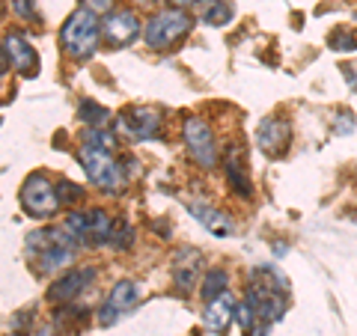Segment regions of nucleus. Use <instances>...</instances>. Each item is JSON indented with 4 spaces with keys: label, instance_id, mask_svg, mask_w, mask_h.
Returning a JSON list of instances; mask_svg holds the SVG:
<instances>
[{
    "label": "nucleus",
    "instance_id": "1",
    "mask_svg": "<svg viewBox=\"0 0 357 336\" xmlns=\"http://www.w3.org/2000/svg\"><path fill=\"white\" fill-rule=\"evenodd\" d=\"M286 277L277 268H256L250 274V289H248V304L262 321H277L286 312Z\"/></svg>",
    "mask_w": 357,
    "mask_h": 336
},
{
    "label": "nucleus",
    "instance_id": "2",
    "mask_svg": "<svg viewBox=\"0 0 357 336\" xmlns=\"http://www.w3.org/2000/svg\"><path fill=\"white\" fill-rule=\"evenodd\" d=\"M63 48L72 54V57H89L96 48H98V21L96 13L89 9H77V13L69 15V21L63 24Z\"/></svg>",
    "mask_w": 357,
    "mask_h": 336
},
{
    "label": "nucleus",
    "instance_id": "3",
    "mask_svg": "<svg viewBox=\"0 0 357 336\" xmlns=\"http://www.w3.org/2000/svg\"><path fill=\"white\" fill-rule=\"evenodd\" d=\"M188 30H191L188 13H182V9H167V13H158L146 24V42H149V48L164 51V48H170V45H176Z\"/></svg>",
    "mask_w": 357,
    "mask_h": 336
},
{
    "label": "nucleus",
    "instance_id": "4",
    "mask_svg": "<svg viewBox=\"0 0 357 336\" xmlns=\"http://www.w3.org/2000/svg\"><path fill=\"white\" fill-rule=\"evenodd\" d=\"M21 206H24V211L33 217H51L63 203L57 197V188L42 173H33V176H27L24 188H21Z\"/></svg>",
    "mask_w": 357,
    "mask_h": 336
},
{
    "label": "nucleus",
    "instance_id": "5",
    "mask_svg": "<svg viewBox=\"0 0 357 336\" xmlns=\"http://www.w3.org/2000/svg\"><path fill=\"white\" fill-rule=\"evenodd\" d=\"M81 164L86 170V178L96 188L116 190V185H119V164L114 161L110 149H98V146H89V143H81Z\"/></svg>",
    "mask_w": 357,
    "mask_h": 336
},
{
    "label": "nucleus",
    "instance_id": "6",
    "mask_svg": "<svg viewBox=\"0 0 357 336\" xmlns=\"http://www.w3.org/2000/svg\"><path fill=\"white\" fill-rule=\"evenodd\" d=\"M185 143L188 152L199 167H215L218 161V146H215V134L203 119H188L185 122Z\"/></svg>",
    "mask_w": 357,
    "mask_h": 336
},
{
    "label": "nucleus",
    "instance_id": "7",
    "mask_svg": "<svg viewBox=\"0 0 357 336\" xmlns=\"http://www.w3.org/2000/svg\"><path fill=\"white\" fill-rule=\"evenodd\" d=\"M119 125L126 128L134 140H152V137H158L161 116H158V110H152V107H126L119 116Z\"/></svg>",
    "mask_w": 357,
    "mask_h": 336
},
{
    "label": "nucleus",
    "instance_id": "8",
    "mask_svg": "<svg viewBox=\"0 0 357 336\" xmlns=\"http://www.w3.org/2000/svg\"><path fill=\"white\" fill-rule=\"evenodd\" d=\"M140 36V21L134 13H114L105 21V39L114 48H126Z\"/></svg>",
    "mask_w": 357,
    "mask_h": 336
},
{
    "label": "nucleus",
    "instance_id": "9",
    "mask_svg": "<svg viewBox=\"0 0 357 336\" xmlns=\"http://www.w3.org/2000/svg\"><path fill=\"white\" fill-rule=\"evenodd\" d=\"M199 271H203V253L194 250V247H185L182 253L176 256V265H173L176 289H182V292H194Z\"/></svg>",
    "mask_w": 357,
    "mask_h": 336
},
{
    "label": "nucleus",
    "instance_id": "10",
    "mask_svg": "<svg viewBox=\"0 0 357 336\" xmlns=\"http://www.w3.org/2000/svg\"><path fill=\"white\" fill-rule=\"evenodd\" d=\"M289 140H292V128L283 119H265L259 131H256V143L265 155H283Z\"/></svg>",
    "mask_w": 357,
    "mask_h": 336
},
{
    "label": "nucleus",
    "instance_id": "11",
    "mask_svg": "<svg viewBox=\"0 0 357 336\" xmlns=\"http://www.w3.org/2000/svg\"><path fill=\"white\" fill-rule=\"evenodd\" d=\"M6 54H9V63L15 66L18 75L33 77V75L39 72L36 51H33V45L24 36H21V33H9V36H6Z\"/></svg>",
    "mask_w": 357,
    "mask_h": 336
},
{
    "label": "nucleus",
    "instance_id": "12",
    "mask_svg": "<svg viewBox=\"0 0 357 336\" xmlns=\"http://www.w3.org/2000/svg\"><path fill=\"white\" fill-rule=\"evenodd\" d=\"M96 280V271L93 268H84V271H69V274H63L57 283L51 286V292H48V298L54 300V304H66V300H72V298H77L84 292V289L89 286Z\"/></svg>",
    "mask_w": 357,
    "mask_h": 336
},
{
    "label": "nucleus",
    "instance_id": "13",
    "mask_svg": "<svg viewBox=\"0 0 357 336\" xmlns=\"http://www.w3.org/2000/svg\"><path fill=\"white\" fill-rule=\"evenodd\" d=\"M232 319H236V304H232L229 292H227V295H220V298H215V300H208V307H206V312H203L206 330L218 333V336H223V333L229 330Z\"/></svg>",
    "mask_w": 357,
    "mask_h": 336
},
{
    "label": "nucleus",
    "instance_id": "14",
    "mask_svg": "<svg viewBox=\"0 0 357 336\" xmlns=\"http://www.w3.org/2000/svg\"><path fill=\"white\" fill-rule=\"evenodd\" d=\"M191 215L203 223L211 235H229L232 232V220L223 215L220 208H211L208 203H191Z\"/></svg>",
    "mask_w": 357,
    "mask_h": 336
},
{
    "label": "nucleus",
    "instance_id": "15",
    "mask_svg": "<svg viewBox=\"0 0 357 336\" xmlns=\"http://www.w3.org/2000/svg\"><path fill=\"white\" fill-rule=\"evenodd\" d=\"M137 300H140V286H137V283H131V280H122V283L114 286V292H110L107 304L122 316V312L131 310L134 304H137Z\"/></svg>",
    "mask_w": 357,
    "mask_h": 336
},
{
    "label": "nucleus",
    "instance_id": "16",
    "mask_svg": "<svg viewBox=\"0 0 357 336\" xmlns=\"http://www.w3.org/2000/svg\"><path fill=\"white\" fill-rule=\"evenodd\" d=\"M241 149H229V155H227V178H229V185L238 190L241 197H250L253 190H250V182L244 178V164H241Z\"/></svg>",
    "mask_w": 357,
    "mask_h": 336
},
{
    "label": "nucleus",
    "instance_id": "17",
    "mask_svg": "<svg viewBox=\"0 0 357 336\" xmlns=\"http://www.w3.org/2000/svg\"><path fill=\"white\" fill-rule=\"evenodd\" d=\"M199 18H203L208 27H223V24H229V18H232V6L227 0H203V3H199Z\"/></svg>",
    "mask_w": 357,
    "mask_h": 336
},
{
    "label": "nucleus",
    "instance_id": "18",
    "mask_svg": "<svg viewBox=\"0 0 357 336\" xmlns=\"http://www.w3.org/2000/svg\"><path fill=\"white\" fill-rule=\"evenodd\" d=\"M114 238V220L102 208L89 211V244H107Z\"/></svg>",
    "mask_w": 357,
    "mask_h": 336
},
{
    "label": "nucleus",
    "instance_id": "19",
    "mask_svg": "<svg viewBox=\"0 0 357 336\" xmlns=\"http://www.w3.org/2000/svg\"><path fill=\"white\" fill-rule=\"evenodd\" d=\"M72 259H75L72 241H60V244H54V247H48L42 253V271H57V268L69 265Z\"/></svg>",
    "mask_w": 357,
    "mask_h": 336
},
{
    "label": "nucleus",
    "instance_id": "20",
    "mask_svg": "<svg viewBox=\"0 0 357 336\" xmlns=\"http://www.w3.org/2000/svg\"><path fill=\"white\" fill-rule=\"evenodd\" d=\"M227 283H229V277H227V271H208L206 277H203V298L206 300H215V298H220V295H227Z\"/></svg>",
    "mask_w": 357,
    "mask_h": 336
},
{
    "label": "nucleus",
    "instance_id": "21",
    "mask_svg": "<svg viewBox=\"0 0 357 336\" xmlns=\"http://www.w3.org/2000/svg\"><path fill=\"white\" fill-rule=\"evenodd\" d=\"M66 232L72 235L75 241H89V215H81V211H72L69 217H66Z\"/></svg>",
    "mask_w": 357,
    "mask_h": 336
},
{
    "label": "nucleus",
    "instance_id": "22",
    "mask_svg": "<svg viewBox=\"0 0 357 336\" xmlns=\"http://www.w3.org/2000/svg\"><path fill=\"white\" fill-rule=\"evenodd\" d=\"M81 116H84V122H89L93 128H105V125H107V110L98 107L96 102H89V98L81 105Z\"/></svg>",
    "mask_w": 357,
    "mask_h": 336
},
{
    "label": "nucleus",
    "instance_id": "23",
    "mask_svg": "<svg viewBox=\"0 0 357 336\" xmlns=\"http://www.w3.org/2000/svg\"><path fill=\"white\" fill-rule=\"evenodd\" d=\"M331 48H333V51H354V48H357V33L337 30V33L331 36Z\"/></svg>",
    "mask_w": 357,
    "mask_h": 336
},
{
    "label": "nucleus",
    "instance_id": "24",
    "mask_svg": "<svg viewBox=\"0 0 357 336\" xmlns=\"http://www.w3.org/2000/svg\"><path fill=\"white\" fill-rule=\"evenodd\" d=\"M116 244V247H128V241H131V229H128V220H116L114 223V238H110Z\"/></svg>",
    "mask_w": 357,
    "mask_h": 336
},
{
    "label": "nucleus",
    "instance_id": "25",
    "mask_svg": "<svg viewBox=\"0 0 357 336\" xmlns=\"http://www.w3.org/2000/svg\"><path fill=\"white\" fill-rule=\"evenodd\" d=\"M57 197H60V203H77V199H81V188L72 185V182H60Z\"/></svg>",
    "mask_w": 357,
    "mask_h": 336
},
{
    "label": "nucleus",
    "instance_id": "26",
    "mask_svg": "<svg viewBox=\"0 0 357 336\" xmlns=\"http://www.w3.org/2000/svg\"><path fill=\"white\" fill-rule=\"evenodd\" d=\"M13 9L21 18H33V15H36V3H33V0H13Z\"/></svg>",
    "mask_w": 357,
    "mask_h": 336
},
{
    "label": "nucleus",
    "instance_id": "27",
    "mask_svg": "<svg viewBox=\"0 0 357 336\" xmlns=\"http://www.w3.org/2000/svg\"><path fill=\"white\" fill-rule=\"evenodd\" d=\"M89 6V13H107L110 6H114V0H84Z\"/></svg>",
    "mask_w": 357,
    "mask_h": 336
},
{
    "label": "nucleus",
    "instance_id": "28",
    "mask_svg": "<svg viewBox=\"0 0 357 336\" xmlns=\"http://www.w3.org/2000/svg\"><path fill=\"white\" fill-rule=\"evenodd\" d=\"M116 319H119V312L110 307V304H105V307H102V316H98V321H102V324H114Z\"/></svg>",
    "mask_w": 357,
    "mask_h": 336
},
{
    "label": "nucleus",
    "instance_id": "29",
    "mask_svg": "<svg viewBox=\"0 0 357 336\" xmlns=\"http://www.w3.org/2000/svg\"><path fill=\"white\" fill-rule=\"evenodd\" d=\"M9 72V54H6V45L0 48V77H3Z\"/></svg>",
    "mask_w": 357,
    "mask_h": 336
},
{
    "label": "nucleus",
    "instance_id": "30",
    "mask_svg": "<svg viewBox=\"0 0 357 336\" xmlns=\"http://www.w3.org/2000/svg\"><path fill=\"white\" fill-rule=\"evenodd\" d=\"M248 336H268V330H265V324H253L250 330H244Z\"/></svg>",
    "mask_w": 357,
    "mask_h": 336
},
{
    "label": "nucleus",
    "instance_id": "31",
    "mask_svg": "<svg viewBox=\"0 0 357 336\" xmlns=\"http://www.w3.org/2000/svg\"><path fill=\"white\" fill-rule=\"evenodd\" d=\"M170 3H176V6H188L191 0H170Z\"/></svg>",
    "mask_w": 357,
    "mask_h": 336
}]
</instances>
